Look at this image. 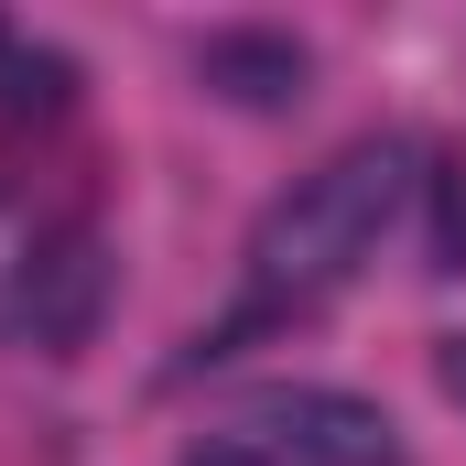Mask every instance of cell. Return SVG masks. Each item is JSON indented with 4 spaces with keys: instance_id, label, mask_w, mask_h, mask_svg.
Instances as JSON below:
<instances>
[{
    "instance_id": "cell-4",
    "label": "cell",
    "mask_w": 466,
    "mask_h": 466,
    "mask_svg": "<svg viewBox=\"0 0 466 466\" xmlns=\"http://www.w3.org/2000/svg\"><path fill=\"white\" fill-rule=\"evenodd\" d=\"M196 87L207 98H228V109H304V87H315V55L293 44V33H271V22H228V33H207L196 44Z\"/></svg>"
},
{
    "instance_id": "cell-1",
    "label": "cell",
    "mask_w": 466,
    "mask_h": 466,
    "mask_svg": "<svg viewBox=\"0 0 466 466\" xmlns=\"http://www.w3.org/2000/svg\"><path fill=\"white\" fill-rule=\"evenodd\" d=\"M401 196H412V152L401 141H348L337 163H315L282 207H260V228H249V282H260V304H282V315H304V304H326L337 282L369 271V249L380 228L401 218Z\"/></svg>"
},
{
    "instance_id": "cell-7",
    "label": "cell",
    "mask_w": 466,
    "mask_h": 466,
    "mask_svg": "<svg viewBox=\"0 0 466 466\" xmlns=\"http://www.w3.org/2000/svg\"><path fill=\"white\" fill-rule=\"evenodd\" d=\"M434 228H423V271H466V163H434Z\"/></svg>"
},
{
    "instance_id": "cell-8",
    "label": "cell",
    "mask_w": 466,
    "mask_h": 466,
    "mask_svg": "<svg viewBox=\"0 0 466 466\" xmlns=\"http://www.w3.org/2000/svg\"><path fill=\"white\" fill-rule=\"evenodd\" d=\"M185 466H293L271 434H249V423H228V434H196L185 445Z\"/></svg>"
},
{
    "instance_id": "cell-2",
    "label": "cell",
    "mask_w": 466,
    "mask_h": 466,
    "mask_svg": "<svg viewBox=\"0 0 466 466\" xmlns=\"http://www.w3.org/2000/svg\"><path fill=\"white\" fill-rule=\"evenodd\" d=\"M249 434H271L293 466H401V423L369 401V390H337V380H282L249 401Z\"/></svg>"
},
{
    "instance_id": "cell-5",
    "label": "cell",
    "mask_w": 466,
    "mask_h": 466,
    "mask_svg": "<svg viewBox=\"0 0 466 466\" xmlns=\"http://www.w3.org/2000/svg\"><path fill=\"white\" fill-rule=\"evenodd\" d=\"M76 55L66 44H11V66H0V109L11 119H55V109H76Z\"/></svg>"
},
{
    "instance_id": "cell-10",
    "label": "cell",
    "mask_w": 466,
    "mask_h": 466,
    "mask_svg": "<svg viewBox=\"0 0 466 466\" xmlns=\"http://www.w3.org/2000/svg\"><path fill=\"white\" fill-rule=\"evenodd\" d=\"M11 44H22V33H11V22H0V66H11Z\"/></svg>"
},
{
    "instance_id": "cell-9",
    "label": "cell",
    "mask_w": 466,
    "mask_h": 466,
    "mask_svg": "<svg viewBox=\"0 0 466 466\" xmlns=\"http://www.w3.org/2000/svg\"><path fill=\"white\" fill-rule=\"evenodd\" d=\"M434 390L466 412V337H445V348H434Z\"/></svg>"
},
{
    "instance_id": "cell-6",
    "label": "cell",
    "mask_w": 466,
    "mask_h": 466,
    "mask_svg": "<svg viewBox=\"0 0 466 466\" xmlns=\"http://www.w3.org/2000/svg\"><path fill=\"white\" fill-rule=\"evenodd\" d=\"M33 249H44V218L22 196H0V337L22 326V282H33Z\"/></svg>"
},
{
    "instance_id": "cell-3",
    "label": "cell",
    "mask_w": 466,
    "mask_h": 466,
    "mask_svg": "<svg viewBox=\"0 0 466 466\" xmlns=\"http://www.w3.org/2000/svg\"><path fill=\"white\" fill-rule=\"evenodd\" d=\"M98 315H109V238L98 228H44V249H33V282H22V348L44 358H76L87 337H98Z\"/></svg>"
}]
</instances>
